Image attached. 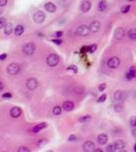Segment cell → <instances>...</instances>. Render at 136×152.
<instances>
[{
	"mask_svg": "<svg viewBox=\"0 0 136 152\" xmlns=\"http://www.w3.org/2000/svg\"><path fill=\"white\" fill-rule=\"evenodd\" d=\"M108 136L106 135V134H100L99 136H98V142L101 144V145H105V144H107V142H108Z\"/></svg>",
	"mask_w": 136,
	"mask_h": 152,
	"instance_id": "e0dca14e",
	"label": "cell"
},
{
	"mask_svg": "<svg viewBox=\"0 0 136 152\" xmlns=\"http://www.w3.org/2000/svg\"><path fill=\"white\" fill-rule=\"evenodd\" d=\"M2 88H3V84H2L1 82H0V90H1Z\"/></svg>",
	"mask_w": 136,
	"mask_h": 152,
	"instance_id": "f6af8a7d",
	"label": "cell"
},
{
	"mask_svg": "<svg viewBox=\"0 0 136 152\" xmlns=\"http://www.w3.org/2000/svg\"><path fill=\"white\" fill-rule=\"evenodd\" d=\"M24 32H25V28H24V26H23L22 24L16 26L15 28H14V34H15V36H21L24 34Z\"/></svg>",
	"mask_w": 136,
	"mask_h": 152,
	"instance_id": "ffe728a7",
	"label": "cell"
},
{
	"mask_svg": "<svg viewBox=\"0 0 136 152\" xmlns=\"http://www.w3.org/2000/svg\"><path fill=\"white\" fill-rule=\"evenodd\" d=\"M121 61L120 59L118 58V57H112V58H110L107 62V65L109 68H112V69H116V68H118L119 65H120Z\"/></svg>",
	"mask_w": 136,
	"mask_h": 152,
	"instance_id": "3957f363",
	"label": "cell"
},
{
	"mask_svg": "<svg viewBox=\"0 0 136 152\" xmlns=\"http://www.w3.org/2000/svg\"><path fill=\"white\" fill-rule=\"evenodd\" d=\"M6 57H7L6 54H1V55H0V60H5Z\"/></svg>",
	"mask_w": 136,
	"mask_h": 152,
	"instance_id": "b9f144b4",
	"label": "cell"
},
{
	"mask_svg": "<svg viewBox=\"0 0 136 152\" xmlns=\"http://www.w3.org/2000/svg\"><path fill=\"white\" fill-rule=\"evenodd\" d=\"M77 140V137L75 136V135H70L69 137H68V141H76Z\"/></svg>",
	"mask_w": 136,
	"mask_h": 152,
	"instance_id": "74e56055",
	"label": "cell"
},
{
	"mask_svg": "<svg viewBox=\"0 0 136 152\" xmlns=\"http://www.w3.org/2000/svg\"><path fill=\"white\" fill-rule=\"evenodd\" d=\"M47 143H48V141H47L46 139H42V140H40V141L37 143V145H38V147H43V146H45Z\"/></svg>",
	"mask_w": 136,
	"mask_h": 152,
	"instance_id": "f1b7e54d",
	"label": "cell"
},
{
	"mask_svg": "<svg viewBox=\"0 0 136 152\" xmlns=\"http://www.w3.org/2000/svg\"><path fill=\"white\" fill-rule=\"evenodd\" d=\"M106 87H107V84H106V83H102V84L99 86V91H104V90L106 89Z\"/></svg>",
	"mask_w": 136,
	"mask_h": 152,
	"instance_id": "e575fe53",
	"label": "cell"
},
{
	"mask_svg": "<svg viewBox=\"0 0 136 152\" xmlns=\"http://www.w3.org/2000/svg\"><path fill=\"white\" fill-rule=\"evenodd\" d=\"M127 36H128V38H129L130 40L135 41V40H136V28H130V30H128V32H127Z\"/></svg>",
	"mask_w": 136,
	"mask_h": 152,
	"instance_id": "d6986e66",
	"label": "cell"
},
{
	"mask_svg": "<svg viewBox=\"0 0 136 152\" xmlns=\"http://www.w3.org/2000/svg\"><path fill=\"white\" fill-rule=\"evenodd\" d=\"M100 28H101V24H100L99 22H96V20L92 22L90 24V26H89V30H90L91 32H99Z\"/></svg>",
	"mask_w": 136,
	"mask_h": 152,
	"instance_id": "4fadbf2b",
	"label": "cell"
},
{
	"mask_svg": "<svg viewBox=\"0 0 136 152\" xmlns=\"http://www.w3.org/2000/svg\"><path fill=\"white\" fill-rule=\"evenodd\" d=\"M129 124H130V126L133 127V128L136 127V117H135V116H132V117L129 119Z\"/></svg>",
	"mask_w": 136,
	"mask_h": 152,
	"instance_id": "484cf974",
	"label": "cell"
},
{
	"mask_svg": "<svg viewBox=\"0 0 136 152\" xmlns=\"http://www.w3.org/2000/svg\"><path fill=\"white\" fill-rule=\"evenodd\" d=\"M94 151H96V152H102V150H101V149H95Z\"/></svg>",
	"mask_w": 136,
	"mask_h": 152,
	"instance_id": "bcb514c9",
	"label": "cell"
},
{
	"mask_svg": "<svg viewBox=\"0 0 136 152\" xmlns=\"http://www.w3.org/2000/svg\"><path fill=\"white\" fill-rule=\"evenodd\" d=\"M95 150V146H94V143L91 142V141H86L84 144H83V151L85 152H92Z\"/></svg>",
	"mask_w": 136,
	"mask_h": 152,
	"instance_id": "30bf717a",
	"label": "cell"
},
{
	"mask_svg": "<svg viewBox=\"0 0 136 152\" xmlns=\"http://www.w3.org/2000/svg\"><path fill=\"white\" fill-rule=\"evenodd\" d=\"M132 135H133L134 137H136V127H135V129L132 131Z\"/></svg>",
	"mask_w": 136,
	"mask_h": 152,
	"instance_id": "ee69618b",
	"label": "cell"
},
{
	"mask_svg": "<svg viewBox=\"0 0 136 152\" xmlns=\"http://www.w3.org/2000/svg\"><path fill=\"white\" fill-rule=\"evenodd\" d=\"M2 98H12V94H11V93H3Z\"/></svg>",
	"mask_w": 136,
	"mask_h": 152,
	"instance_id": "f35d334b",
	"label": "cell"
},
{
	"mask_svg": "<svg viewBox=\"0 0 136 152\" xmlns=\"http://www.w3.org/2000/svg\"><path fill=\"white\" fill-rule=\"evenodd\" d=\"M114 110H115V112H122L123 110V104H115L114 106Z\"/></svg>",
	"mask_w": 136,
	"mask_h": 152,
	"instance_id": "d4e9b609",
	"label": "cell"
},
{
	"mask_svg": "<svg viewBox=\"0 0 136 152\" xmlns=\"http://www.w3.org/2000/svg\"><path fill=\"white\" fill-rule=\"evenodd\" d=\"M114 34H115V38L117 40H122L126 36V32H125V30L123 28H116Z\"/></svg>",
	"mask_w": 136,
	"mask_h": 152,
	"instance_id": "ba28073f",
	"label": "cell"
},
{
	"mask_svg": "<svg viewBox=\"0 0 136 152\" xmlns=\"http://www.w3.org/2000/svg\"><path fill=\"white\" fill-rule=\"evenodd\" d=\"M128 73H129V74L132 76L133 78H134V77H136V70H135V67H134V66H131V67L129 68Z\"/></svg>",
	"mask_w": 136,
	"mask_h": 152,
	"instance_id": "4316f807",
	"label": "cell"
},
{
	"mask_svg": "<svg viewBox=\"0 0 136 152\" xmlns=\"http://www.w3.org/2000/svg\"><path fill=\"white\" fill-rule=\"evenodd\" d=\"M62 108H63L66 112H70V110H72L74 108V104H73L72 102H70V100H66V102H63Z\"/></svg>",
	"mask_w": 136,
	"mask_h": 152,
	"instance_id": "9a60e30c",
	"label": "cell"
},
{
	"mask_svg": "<svg viewBox=\"0 0 136 152\" xmlns=\"http://www.w3.org/2000/svg\"><path fill=\"white\" fill-rule=\"evenodd\" d=\"M35 51H36V46H35L34 43H28V44H26V45L23 47V52H24V54H26V55H28V56L33 55V54L35 53Z\"/></svg>",
	"mask_w": 136,
	"mask_h": 152,
	"instance_id": "7a4b0ae2",
	"label": "cell"
},
{
	"mask_svg": "<svg viewBox=\"0 0 136 152\" xmlns=\"http://www.w3.org/2000/svg\"><path fill=\"white\" fill-rule=\"evenodd\" d=\"M45 9H46L48 12L54 13L57 8H56V5H55L54 3H52V2H47V3L45 4Z\"/></svg>",
	"mask_w": 136,
	"mask_h": 152,
	"instance_id": "2e32d148",
	"label": "cell"
},
{
	"mask_svg": "<svg viewBox=\"0 0 136 152\" xmlns=\"http://www.w3.org/2000/svg\"><path fill=\"white\" fill-rule=\"evenodd\" d=\"M107 7H108V3H107V1L106 0H102V1H100V3H99V6H98V9H99V11H105L106 9H107Z\"/></svg>",
	"mask_w": 136,
	"mask_h": 152,
	"instance_id": "7402d4cb",
	"label": "cell"
},
{
	"mask_svg": "<svg viewBox=\"0 0 136 152\" xmlns=\"http://www.w3.org/2000/svg\"><path fill=\"white\" fill-rule=\"evenodd\" d=\"M54 36H55L56 38H61V36H63V32H62V30H60V32H56L54 34Z\"/></svg>",
	"mask_w": 136,
	"mask_h": 152,
	"instance_id": "8d00e7d4",
	"label": "cell"
},
{
	"mask_svg": "<svg viewBox=\"0 0 136 152\" xmlns=\"http://www.w3.org/2000/svg\"><path fill=\"white\" fill-rule=\"evenodd\" d=\"M6 4H7V0H0V7L5 6Z\"/></svg>",
	"mask_w": 136,
	"mask_h": 152,
	"instance_id": "60d3db41",
	"label": "cell"
},
{
	"mask_svg": "<svg viewBox=\"0 0 136 152\" xmlns=\"http://www.w3.org/2000/svg\"><path fill=\"white\" fill-rule=\"evenodd\" d=\"M96 48H98V46H96V45H91V46H88V47H87V51H88L89 53H93V52L96 50Z\"/></svg>",
	"mask_w": 136,
	"mask_h": 152,
	"instance_id": "f546056e",
	"label": "cell"
},
{
	"mask_svg": "<svg viewBox=\"0 0 136 152\" xmlns=\"http://www.w3.org/2000/svg\"><path fill=\"white\" fill-rule=\"evenodd\" d=\"M46 62H47V64H48L49 66L54 67V66H56L58 63H59V56L56 55V54H50V55L47 57Z\"/></svg>",
	"mask_w": 136,
	"mask_h": 152,
	"instance_id": "6da1fadb",
	"label": "cell"
},
{
	"mask_svg": "<svg viewBox=\"0 0 136 152\" xmlns=\"http://www.w3.org/2000/svg\"><path fill=\"white\" fill-rule=\"evenodd\" d=\"M90 6H91L90 2L87 1V0H84V1H82L81 4H80V10L82 12H87V11H89Z\"/></svg>",
	"mask_w": 136,
	"mask_h": 152,
	"instance_id": "7c38bea8",
	"label": "cell"
},
{
	"mask_svg": "<svg viewBox=\"0 0 136 152\" xmlns=\"http://www.w3.org/2000/svg\"><path fill=\"white\" fill-rule=\"evenodd\" d=\"M89 32H90V30H89V26H84V24H82V26H79L78 28H77V30H76V32H77V34H78V36H88Z\"/></svg>",
	"mask_w": 136,
	"mask_h": 152,
	"instance_id": "5b68a950",
	"label": "cell"
},
{
	"mask_svg": "<svg viewBox=\"0 0 136 152\" xmlns=\"http://www.w3.org/2000/svg\"><path fill=\"white\" fill-rule=\"evenodd\" d=\"M52 42H53V43H55L56 45H61V44H62V41H61V40H57V39L52 40Z\"/></svg>",
	"mask_w": 136,
	"mask_h": 152,
	"instance_id": "ab89813d",
	"label": "cell"
},
{
	"mask_svg": "<svg viewBox=\"0 0 136 152\" xmlns=\"http://www.w3.org/2000/svg\"><path fill=\"white\" fill-rule=\"evenodd\" d=\"M19 69H21V67H19L18 64H16V63H11V64H9V65L7 66L6 71H7V73H8L9 75H15V74H17V73L19 72Z\"/></svg>",
	"mask_w": 136,
	"mask_h": 152,
	"instance_id": "277c9868",
	"label": "cell"
},
{
	"mask_svg": "<svg viewBox=\"0 0 136 152\" xmlns=\"http://www.w3.org/2000/svg\"><path fill=\"white\" fill-rule=\"evenodd\" d=\"M5 24H6V20H5V18H4V17H1V18H0V28H2Z\"/></svg>",
	"mask_w": 136,
	"mask_h": 152,
	"instance_id": "d6a6232c",
	"label": "cell"
},
{
	"mask_svg": "<svg viewBox=\"0 0 136 152\" xmlns=\"http://www.w3.org/2000/svg\"><path fill=\"white\" fill-rule=\"evenodd\" d=\"M46 20V14L43 11H38L34 14V22L37 24H42Z\"/></svg>",
	"mask_w": 136,
	"mask_h": 152,
	"instance_id": "8992f818",
	"label": "cell"
},
{
	"mask_svg": "<svg viewBox=\"0 0 136 152\" xmlns=\"http://www.w3.org/2000/svg\"><path fill=\"white\" fill-rule=\"evenodd\" d=\"M1 13H2V10H1V9H0V14H1Z\"/></svg>",
	"mask_w": 136,
	"mask_h": 152,
	"instance_id": "c3c4849f",
	"label": "cell"
},
{
	"mask_svg": "<svg viewBox=\"0 0 136 152\" xmlns=\"http://www.w3.org/2000/svg\"><path fill=\"white\" fill-rule=\"evenodd\" d=\"M106 151H107V152H114V151H116V147H115V144H114V143H111V144H109V145L106 147Z\"/></svg>",
	"mask_w": 136,
	"mask_h": 152,
	"instance_id": "603a6c76",
	"label": "cell"
},
{
	"mask_svg": "<svg viewBox=\"0 0 136 152\" xmlns=\"http://www.w3.org/2000/svg\"><path fill=\"white\" fill-rule=\"evenodd\" d=\"M128 1H135V0H128Z\"/></svg>",
	"mask_w": 136,
	"mask_h": 152,
	"instance_id": "681fc988",
	"label": "cell"
},
{
	"mask_svg": "<svg viewBox=\"0 0 136 152\" xmlns=\"http://www.w3.org/2000/svg\"><path fill=\"white\" fill-rule=\"evenodd\" d=\"M134 151H136V144L134 145Z\"/></svg>",
	"mask_w": 136,
	"mask_h": 152,
	"instance_id": "7dc6e473",
	"label": "cell"
},
{
	"mask_svg": "<svg viewBox=\"0 0 136 152\" xmlns=\"http://www.w3.org/2000/svg\"><path fill=\"white\" fill-rule=\"evenodd\" d=\"M115 147H116V151H123L125 148V142L123 140H117L114 142Z\"/></svg>",
	"mask_w": 136,
	"mask_h": 152,
	"instance_id": "5bb4252c",
	"label": "cell"
},
{
	"mask_svg": "<svg viewBox=\"0 0 136 152\" xmlns=\"http://www.w3.org/2000/svg\"><path fill=\"white\" fill-rule=\"evenodd\" d=\"M39 85V82L36 78H30L28 79L27 81V87L30 89V90H35Z\"/></svg>",
	"mask_w": 136,
	"mask_h": 152,
	"instance_id": "9c48e42d",
	"label": "cell"
},
{
	"mask_svg": "<svg viewBox=\"0 0 136 152\" xmlns=\"http://www.w3.org/2000/svg\"><path fill=\"white\" fill-rule=\"evenodd\" d=\"M61 112H62V108H61L60 106H55V108H53V114H54L55 116H59Z\"/></svg>",
	"mask_w": 136,
	"mask_h": 152,
	"instance_id": "cb8c5ba5",
	"label": "cell"
},
{
	"mask_svg": "<svg viewBox=\"0 0 136 152\" xmlns=\"http://www.w3.org/2000/svg\"><path fill=\"white\" fill-rule=\"evenodd\" d=\"M12 32H13V24L11 22H7L4 26V32H5V34H11Z\"/></svg>",
	"mask_w": 136,
	"mask_h": 152,
	"instance_id": "44dd1931",
	"label": "cell"
},
{
	"mask_svg": "<svg viewBox=\"0 0 136 152\" xmlns=\"http://www.w3.org/2000/svg\"><path fill=\"white\" fill-rule=\"evenodd\" d=\"M67 70H72L74 73H77V71H78V70H77V67H76V66H74V65L69 66V67L67 68Z\"/></svg>",
	"mask_w": 136,
	"mask_h": 152,
	"instance_id": "836d02e7",
	"label": "cell"
},
{
	"mask_svg": "<svg viewBox=\"0 0 136 152\" xmlns=\"http://www.w3.org/2000/svg\"><path fill=\"white\" fill-rule=\"evenodd\" d=\"M126 78L128 79V80H131V79H133V77H132V76L127 72V74H126Z\"/></svg>",
	"mask_w": 136,
	"mask_h": 152,
	"instance_id": "7bdbcfd3",
	"label": "cell"
},
{
	"mask_svg": "<svg viewBox=\"0 0 136 152\" xmlns=\"http://www.w3.org/2000/svg\"><path fill=\"white\" fill-rule=\"evenodd\" d=\"M46 127H47V124H46V123H40V124L36 125V126L33 128V132H34V133H39L41 130H43V129L46 128Z\"/></svg>",
	"mask_w": 136,
	"mask_h": 152,
	"instance_id": "ac0fdd59",
	"label": "cell"
},
{
	"mask_svg": "<svg viewBox=\"0 0 136 152\" xmlns=\"http://www.w3.org/2000/svg\"><path fill=\"white\" fill-rule=\"evenodd\" d=\"M10 116H11L13 119H17V118H19V117L22 116V110L19 108H17V106L12 108H11V110H10Z\"/></svg>",
	"mask_w": 136,
	"mask_h": 152,
	"instance_id": "8fae6325",
	"label": "cell"
},
{
	"mask_svg": "<svg viewBox=\"0 0 136 152\" xmlns=\"http://www.w3.org/2000/svg\"><path fill=\"white\" fill-rule=\"evenodd\" d=\"M17 151H18V152H29L30 149H29L28 147H26V146H22V147H19V148L17 149Z\"/></svg>",
	"mask_w": 136,
	"mask_h": 152,
	"instance_id": "1f68e13d",
	"label": "cell"
},
{
	"mask_svg": "<svg viewBox=\"0 0 136 152\" xmlns=\"http://www.w3.org/2000/svg\"><path fill=\"white\" fill-rule=\"evenodd\" d=\"M126 98H127V93L123 90H117L114 93V98L118 102H123L126 100Z\"/></svg>",
	"mask_w": 136,
	"mask_h": 152,
	"instance_id": "52a82bcc",
	"label": "cell"
},
{
	"mask_svg": "<svg viewBox=\"0 0 136 152\" xmlns=\"http://www.w3.org/2000/svg\"><path fill=\"white\" fill-rule=\"evenodd\" d=\"M106 98H107V96H106V94H103V96L98 100V102H104L106 100Z\"/></svg>",
	"mask_w": 136,
	"mask_h": 152,
	"instance_id": "d590c367",
	"label": "cell"
},
{
	"mask_svg": "<svg viewBox=\"0 0 136 152\" xmlns=\"http://www.w3.org/2000/svg\"><path fill=\"white\" fill-rule=\"evenodd\" d=\"M90 116L89 115H86V116H83V117H81V118H79L78 119V121L80 122V123H85V122H87V121H89L90 120Z\"/></svg>",
	"mask_w": 136,
	"mask_h": 152,
	"instance_id": "83f0119b",
	"label": "cell"
},
{
	"mask_svg": "<svg viewBox=\"0 0 136 152\" xmlns=\"http://www.w3.org/2000/svg\"><path fill=\"white\" fill-rule=\"evenodd\" d=\"M130 10V5H125L123 7H121V12L122 13H127Z\"/></svg>",
	"mask_w": 136,
	"mask_h": 152,
	"instance_id": "4dcf8cb0",
	"label": "cell"
}]
</instances>
